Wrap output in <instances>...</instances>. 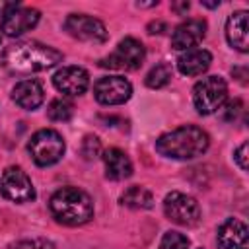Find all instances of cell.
Masks as SVG:
<instances>
[{
    "label": "cell",
    "mask_w": 249,
    "mask_h": 249,
    "mask_svg": "<svg viewBox=\"0 0 249 249\" xmlns=\"http://www.w3.org/2000/svg\"><path fill=\"white\" fill-rule=\"evenodd\" d=\"M196 249H202V247H196Z\"/></svg>",
    "instance_id": "4dcf8cb0"
},
{
    "label": "cell",
    "mask_w": 249,
    "mask_h": 249,
    "mask_svg": "<svg viewBox=\"0 0 249 249\" xmlns=\"http://www.w3.org/2000/svg\"><path fill=\"white\" fill-rule=\"evenodd\" d=\"M64 29L78 41L86 43H105L107 41V27L101 19L88 16V14H70L64 19Z\"/></svg>",
    "instance_id": "ba28073f"
},
{
    "label": "cell",
    "mask_w": 249,
    "mask_h": 249,
    "mask_svg": "<svg viewBox=\"0 0 249 249\" xmlns=\"http://www.w3.org/2000/svg\"><path fill=\"white\" fill-rule=\"evenodd\" d=\"M93 95L101 105H123L132 95V84L123 76H103L93 84Z\"/></svg>",
    "instance_id": "30bf717a"
},
{
    "label": "cell",
    "mask_w": 249,
    "mask_h": 249,
    "mask_svg": "<svg viewBox=\"0 0 249 249\" xmlns=\"http://www.w3.org/2000/svg\"><path fill=\"white\" fill-rule=\"evenodd\" d=\"M49 210L53 218L64 226H82L93 218L91 196L78 187L58 189L49 200Z\"/></svg>",
    "instance_id": "3957f363"
},
{
    "label": "cell",
    "mask_w": 249,
    "mask_h": 249,
    "mask_svg": "<svg viewBox=\"0 0 249 249\" xmlns=\"http://www.w3.org/2000/svg\"><path fill=\"white\" fill-rule=\"evenodd\" d=\"M163 214L177 226L193 228L200 220V206L193 196L173 191L163 198Z\"/></svg>",
    "instance_id": "52a82bcc"
},
{
    "label": "cell",
    "mask_w": 249,
    "mask_h": 249,
    "mask_svg": "<svg viewBox=\"0 0 249 249\" xmlns=\"http://www.w3.org/2000/svg\"><path fill=\"white\" fill-rule=\"evenodd\" d=\"M74 115V103L68 97H56L47 107V117L54 123H66Z\"/></svg>",
    "instance_id": "44dd1931"
},
{
    "label": "cell",
    "mask_w": 249,
    "mask_h": 249,
    "mask_svg": "<svg viewBox=\"0 0 249 249\" xmlns=\"http://www.w3.org/2000/svg\"><path fill=\"white\" fill-rule=\"evenodd\" d=\"M189 245H191V241H189V237L185 233L169 230V231L163 233L158 249H189Z\"/></svg>",
    "instance_id": "7402d4cb"
},
{
    "label": "cell",
    "mask_w": 249,
    "mask_h": 249,
    "mask_svg": "<svg viewBox=\"0 0 249 249\" xmlns=\"http://www.w3.org/2000/svg\"><path fill=\"white\" fill-rule=\"evenodd\" d=\"M103 163H105V177L111 181H123V179L132 175V161L119 148L105 150L103 152Z\"/></svg>",
    "instance_id": "ac0fdd59"
},
{
    "label": "cell",
    "mask_w": 249,
    "mask_h": 249,
    "mask_svg": "<svg viewBox=\"0 0 249 249\" xmlns=\"http://www.w3.org/2000/svg\"><path fill=\"white\" fill-rule=\"evenodd\" d=\"M53 84L66 97H76L86 93V89L89 88V74L82 66H62L54 72Z\"/></svg>",
    "instance_id": "7c38bea8"
},
{
    "label": "cell",
    "mask_w": 249,
    "mask_h": 249,
    "mask_svg": "<svg viewBox=\"0 0 249 249\" xmlns=\"http://www.w3.org/2000/svg\"><path fill=\"white\" fill-rule=\"evenodd\" d=\"M144 58H146L144 45L134 37H124L111 54L99 60V66L111 70H138Z\"/></svg>",
    "instance_id": "8992f818"
},
{
    "label": "cell",
    "mask_w": 249,
    "mask_h": 249,
    "mask_svg": "<svg viewBox=\"0 0 249 249\" xmlns=\"http://www.w3.org/2000/svg\"><path fill=\"white\" fill-rule=\"evenodd\" d=\"M12 99L16 101V105H19L25 111H33L37 109L43 99H45V91L43 86L37 80H21L14 86L12 89Z\"/></svg>",
    "instance_id": "2e32d148"
},
{
    "label": "cell",
    "mask_w": 249,
    "mask_h": 249,
    "mask_svg": "<svg viewBox=\"0 0 249 249\" xmlns=\"http://www.w3.org/2000/svg\"><path fill=\"white\" fill-rule=\"evenodd\" d=\"M62 62V53L39 41H21L2 53V66L16 74L43 72Z\"/></svg>",
    "instance_id": "6da1fadb"
},
{
    "label": "cell",
    "mask_w": 249,
    "mask_h": 249,
    "mask_svg": "<svg viewBox=\"0 0 249 249\" xmlns=\"http://www.w3.org/2000/svg\"><path fill=\"white\" fill-rule=\"evenodd\" d=\"M247 29H249V14L245 10L233 12L226 21V39L239 53H247Z\"/></svg>",
    "instance_id": "9a60e30c"
},
{
    "label": "cell",
    "mask_w": 249,
    "mask_h": 249,
    "mask_svg": "<svg viewBox=\"0 0 249 249\" xmlns=\"http://www.w3.org/2000/svg\"><path fill=\"white\" fill-rule=\"evenodd\" d=\"M210 62H212V54L206 49L193 47V49L183 51L179 54L177 68L185 76H200V74H204L210 68Z\"/></svg>",
    "instance_id": "e0dca14e"
},
{
    "label": "cell",
    "mask_w": 249,
    "mask_h": 249,
    "mask_svg": "<svg viewBox=\"0 0 249 249\" xmlns=\"http://www.w3.org/2000/svg\"><path fill=\"white\" fill-rule=\"evenodd\" d=\"M121 202L128 208H136V210H148L154 206V195L140 185H132L128 187L123 195H121Z\"/></svg>",
    "instance_id": "d6986e66"
},
{
    "label": "cell",
    "mask_w": 249,
    "mask_h": 249,
    "mask_svg": "<svg viewBox=\"0 0 249 249\" xmlns=\"http://www.w3.org/2000/svg\"><path fill=\"white\" fill-rule=\"evenodd\" d=\"M216 241L220 249H247V226L237 218H228L220 224Z\"/></svg>",
    "instance_id": "5bb4252c"
},
{
    "label": "cell",
    "mask_w": 249,
    "mask_h": 249,
    "mask_svg": "<svg viewBox=\"0 0 249 249\" xmlns=\"http://www.w3.org/2000/svg\"><path fill=\"white\" fill-rule=\"evenodd\" d=\"M39 18H41L39 10L27 8V6H21V4H16L8 12L2 14L0 29L8 37H18V35L33 29L39 23Z\"/></svg>",
    "instance_id": "8fae6325"
},
{
    "label": "cell",
    "mask_w": 249,
    "mask_h": 249,
    "mask_svg": "<svg viewBox=\"0 0 249 249\" xmlns=\"http://www.w3.org/2000/svg\"><path fill=\"white\" fill-rule=\"evenodd\" d=\"M82 156H84V160H88V161L99 158V156H101V140H99L97 136L88 134V136L82 140Z\"/></svg>",
    "instance_id": "603a6c76"
},
{
    "label": "cell",
    "mask_w": 249,
    "mask_h": 249,
    "mask_svg": "<svg viewBox=\"0 0 249 249\" xmlns=\"http://www.w3.org/2000/svg\"><path fill=\"white\" fill-rule=\"evenodd\" d=\"M210 146L208 134L195 126V124H183L177 126L165 134H161L156 140V152L171 158V160H195L202 156Z\"/></svg>",
    "instance_id": "7a4b0ae2"
},
{
    "label": "cell",
    "mask_w": 249,
    "mask_h": 249,
    "mask_svg": "<svg viewBox=\"0 0 249 249\" xmlns=\"http://www.w3.org/2000/svg\"><path fill=\"white\" fill-rule=\"evenodd\" d=\"M206 35V21L200 18H191L179 23L171 33V47L175 51H189L196 47Z\"/></svg>",
    "instance_id": "4fadbf2b"
},
{
    "label": "cell",
    "mask_w": 249,
    "mask_h": 249,
    "mask_svg": "<svg viewBox=\"0 0 249 249\" xmlns=\"http://www.w3.org/2000/svg\"><path fill=\"white\" fill-rule=\"evenodd\" d=\"M173 78V68L167 64V62H158L144 78L146 86L150 89H160V88H165Z\"/></svg>",
    "instance_id": "ffe728a7"
},
{
    "label": "cell",
    "mask_w": 249,
    "mask_h": 249,
    "mask_svg": "<svg viewBox=\"0 0 249 249\" xmlns=\"http://www.w3.org/2000/svg\"><path fill=\"white\" fill-rule=\"evenodd\" d=\"M189 6H191L189 2H183V4H173L171 8H173L177 14H183V12H187V10H189Z\"/></svg>",
    "instance_id": "83f0119b"
},
{
    "label": "cell",
    "mask_w": 249,
    "mask_h": 249,
    "mask_svg": "<svg viewBox=\"0 0 249 249\" xmlns=\"http://www.w3.org/2000/svg\"><path fill=\"white\" fill-rule=\"evenodd\" d=\"M18 2H0V16L4 14V12H8L12 6H16Z\"/></svg>",
    "instance_id": "f1b7e54d"
},
{
    "label": "cell",
    "mask_w": 249,
    "mask_h": 249,
    "mask_svg": "<svg viewBox=\"0 0 249 249\" xmlns=\"http://www.w3.org/2000/svg\"><path fill=\"white\" fill-rule=\"evenodd\" d=\"M16 249H54V245L49 239L37 237V239H23L16 245Z\"/></svg>",
    "instance_id": "d4e9b609"
},
{
    "label": "cell",
    "mask_w": 249,
    "mask_h": 249,
    "mask_svg": "<svg viewBox=\"0 0 249 249\" xmlns=\"http://www.w3.org/2000/svg\"><path fill=\"white\" fill-rule=\"evenodd\" d=\"M202 6H206V8H216V6H220V0L218 2H200Z\"/></svg>",
    "instance_id": "f546056e"
},
{
    "label": "cell",
    "mask_w": 249,
    "mask_h": 249,
    "mask_svg": "<svg viewBox=\"0 0 249 249\" xmlns=\"http://www.w3.org/2000/svg\"><path fill=\"white\" fill-rule=\"evenodd\" d=\"M64 150H66L64 138L54 128H41L27 142V152L31 160L41 167L54 165L56 161H60Z\"/></svg>",
    "instance_id": "277c9868"
},
{
    "label": "cell",
    "mask_w": 249,
    "mask_h": 249,
    "mask_svg": "<svg viewBox=\"0 0 249 249\" xmlns=\"http://www.w3.org/2000/svg\"><path fill=\"white\" fill-rule=\"evenodd\" d=\"M163 29H165V23L163 21H152V23H148V33L150 35H160V33H163Z\"/></svg>",
    "instance_id": "4316f807"
},
{
    "label": "cell",
    "mask_w": 249,
    "mask_h": 249,
    "mask_svg": "<svg viewBox=\"0 0 249 249\" xmlns=\"http://www.w3.org/2000/svg\"><path fill=\"white\" fill-rule=\"evenodd\" d=\"M222 111H224V113H222V119L228 121V123H233V121H237V117L243 113V103H241L239 99L228 101V103H224Z\"/></svg>",
    "instance_id": "cb8c5ba5"
},
{
    "label": "cell",
    "mask_w": 249,
    "mask_h": 249,
    "mask_svg": "<svg viewBox=\"0 0 249 249\" xmlns=\"http://www.w3.org/2000/svg\"><path fill=\"white\" fill-rule=\"evenodd\" d=\"M228 101V84L222 76H206L193 88V103L200 115H212Z\"/></svg>",
    "instance_id": "5b68a950"
},
{
    "label": "cell",
    "mask_w": 249,
    "mask_h": 249,
    "mask_svg": "<svg viewBox=\"0 0 249 249\" xmlns=\"http://www.w3.org/2000/svg\"><path fill=\"white\" fill-rule=\"evenodd\" d=\"M0 191L14 202H29L35 198V187L21 167H8L0 179Z\"/></svg>",
    "instance_id": "9c48e42d"
},
{
    "label": "cell",
    "mask_w": 249,
    "mask_h": 249,
    "mask_svg": "<svg viewBox=\"0 0 249 249\" xmlns=\"http://www.w3.org/2000/svg\"><path fill=\"white\" fill-rule=\"evenodd\" d=\"M247 150H249V146H247V142H243L237 150H235V154H233V160H235V163L239 165V169H247Z\"/></svg>",
    "instance_id": "484cf974"
}]
</instances>
